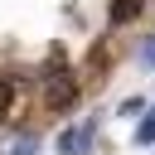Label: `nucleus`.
<instances>
[{
  "instance_id": "nucleus-1",
  "label": "nucleus",
  "mask_w": 155,
  "mask_h": 155,
  "mask_svg": "<svg viewBox=\"0 0 155 155\" xmlns=\"http://www.w3.org/2000/svg\"><path fill=\"white\" fill-rule=\"evenodd\" d=\"M44 102L58 107V111L73 107V102H78V78H68V73H48V78H44Z\"/></svg>"
},
{
  "instance_id": "nucleus-2",
  "label": "nucleus",
  "mask_w": 155,
  "mask_h": 155,
  "mask_svg": "<svg viewBox=\"0 0 155 155\" xmlns=\"http://www.w3.org/2000/svg\"><path fill=\"white\" fill-rule=\"evenodd\" d=\"M145 10V0H111V24H131Z\"/></svg>"
},
{
  "instance_id": "nucleus-3",
  "label": "nucleus",
  "mask_w": 155,
  "mask_h": 155,
  "mask_svg": "<svg viewBox=\"0 0 155 155\" xmlns=\"http://www.w3.org/2000/svg\"><path fill=\"white\" fill-rule=\"evenodd\" d=\"M87 140H92V131H63V136H58V150L73 155V150H82Z\"/></svg>"
},
{
  "instance_id": "nucleus-4",
  "label": "nucleus",
  "mask_w": 155,
  "mask_h": 155,
  "mask_svg": "<svg viewBox=\"0 0 155 155\" xmlns=\"http://www.w3.org/2000/svg\"><path fill=\"white\" fill-rule=\"evenodd\" d=\"M10 107H15V82H10V78H0V116H5Z\"/></svg>"
}]
</instances>
